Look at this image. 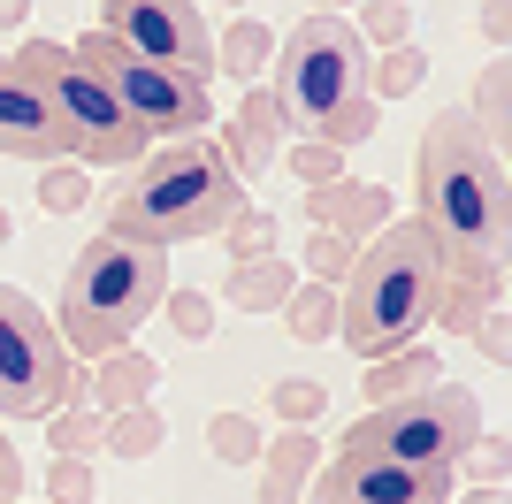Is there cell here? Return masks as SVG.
I'll return each mask as SVG.
<instances>
[{"label": "cell", "mask_w": 512, "mask_h": 504, "mask_svg": "<svg viewBox=\"0 0 512 504\" xmlns=\"http://www.w3.org/2000/svg\"><path fill=\"white\" fill-rule=\"evenodd\" d=\"M352 252H360V245H344V237L314 230V245H306V283H329V291H337L344 275H352Z\"/></svg>", "instance_id": "30"}, {"label": "cell", "mask_w": 512, "mask_h": 504, "mask_svg": "<svg viewBox=\"0 0 512 504\" xmlns=\"http://www.w3.org/2000/svg\"><path fill=\"white\" fill-rule=\"evenodd\" d=\"M306 214H314V230L344 237V245H360V237H375V230L390 222V191L337 176V184H314V191H306Z\"/></svg>", "instance_id": "13"}, {"label": "cell", "mask_w": 512, "mask_h": 504, "mask_svg": "<svg viewBox=\"0 0 512 504\" xmlns=\"http://www.w3.org/2000/svg\"><path fill=\"white\" fill-rule=\"evenodd\" d=\"M321 405H329V390H321V382H306V375H291V382H276V390H268V413H276L283 428H314Z\"/></svg>", "instance_id": "28"}, {"label": "cell", "mask_w": 512, "mask_h": 504, "mask_svg": "<svg viewBox=\"0 0 512 504\" xmlns=\"http://www.w3.org/2000/svg\"><path fill=\"white\" fill-rule=\"evenodd\" d=\"M161 436H169V420L153 413V405H130V413H107V443H100V451H115V459H146V451H161Z\"/></svg>", "instance_id": "23"}, {"label": "cell", "mask_w": 512, "mask_h": 504, "mask_svg": "<svg viewBox=\"0 0 512 504\" xmlns=\"http://www.w3.org/2000/svg\"><path fill=\"white\" fill-rule=\"evenodd\" d=\"M444 275H451V252L413 214H390L352 252V275L337 283V336L360 359H390L421 344V329H436V306H444Z\"/></svg>", "instance_id": "2"}, {"label": "cell", "mask_w": 512, "mask_h": 504, "mask_svg": "<svg viewBox=\"0 0 512 504\" xmlns=\"http://www.w3.org/2000/svg\"><path fill=\"white\" fill-rule=\"evenodd\" d=\"M153 382H161V359L123 344V352H107L100 367H85V398L100 413H130V405H153Z\"/></svg>", "instance_id": "15"}, {"label": "cell", "mask_w": 512, "mask_h": 504, "mask_svg": "<svg viewBox=\"0 0 512 504\" xmlns=\"http://www.w3.org/2000/svg\"><path fill=\"white\" fill-rule=\"evenodd\" d=\"M260 504H299L306 482H314V466H321V436L314 428H283V436L260 443Z\"/></svg>", "instance_id": "16"}, {"label": "cell", "mask_w": 512, "mask_h": 504, "mask_svg": "<svg viewBox=\"0 0 512 504\" xmlns=\"http://www.w3.org/2000/svg\"><path fill=\"white\" fill-rule=\"evenodd\" d=\"M306 8H321V16H337V8H360V0H306Z\"/></svg>", "instance_id": "40"}, {"label": "cell", "mask_w": 512, "mask_h": 504, "mask_svg": "<svg viewBox=\"0 0 512 504\" xmlns=\"http://www.w3.org/2000/svg\"><path fill=\"white\" fill-rule=\"evenodd\" d=\"M413 222H421L451 260H467V268H490L505 275L512 260V176L490 146H482V130L444 107V115H428L421 130V153H413Z\"/></svg>", "instance_id": "1"}, {"label": "cell", "mask_w": 512, "mask_h": 504, "mask_svg": "<svg viewBox=\"0 0 512 504\" xmlns=\"http://www.w3.org/2000/svg\"><path fill=\"white\" fill-rule=\"evenodd\" d=\"M283 161H291V176H299L306 191H314V184H337V176H344V153H337V146H321V138H299Z\"/></svg>", "instance_id": "32"}, {"label": "cell", "mask_w": 512, "mask_h": 504, "mask_svg": "<svg viewBox=\"0 0 512 504\" xmlns=\"http://www.w3.org/2000/svg\"><path fill=\"white\" fill-rule=\"evenodd\" d=\"M482 39H512V0H482Z\"/></svg>", "instance_id": "36"}, {"label": "cell", "mask_w": 512, "mask_h": 504, "mask_svg": "<svg viewBox=\"0 0 512 504\" xmlns=\"http://www.w3.org/2000/svg\"><path fill=\"white\" fill-rule=\"evenodd\" d=\"M46 497H54V504H92V497H100L92 459H62V451H54V466H46Z\"/></svg>", "instance_id": "31"}, {"label": "cell", "mask_w": 512, "mask_h": 504, "mask_svg": "<svg viewBox=\"0 0 512 504\" xmlns=\"http://www.w3.org/2000/svg\"><path fill=\"white\" fill-rule=\"evenodd\" d=\"M459 466H474V489H505V474H512V443H505V436H474Z\"/></svg>", "instance_id": "34"}, {"label": "cell", "mask_w": 512, "mask_h": 504, "mask_svg": "<svg viewBox=\"0 0 512 504\" xmlns=\"http://www.w3.org/2000/svg\"><path fill=\"white\" fill-rule=\"evenodd\" d=\"M268 100H276L283 130L321 138L352 100H367V46H360V31H352L344 16L306 8V16L283 31V46H276V84H268Z\"/></svg>", "instance_id": "5"}, {"label": "cell", "mask_w": 512, "mask_h": 504, "mask_svg": "<svg viewBox=\"0 0 512 504\" xmlns=\"http://www.w3.org/2000/svg\"><path fill=\"white\" fill-rule=\"evenodd\" d=\"M46 436H54L62 459H85V451L107 443V413H92V405H62V413H46Z\"/></svg>", "instance_id": "24"}, {"label": "cell", "mask_w": 512, "mask_h": 504, "mask_svg": "<svg viewBox=\"0 0 512 504\" xmlns=\"http://www.w3.org/2000/svg\"><path fill=\"white\" fill-rule=\"evenodd\" d=\"M360 46H375V54H390V46H406L413 39V8L406 0H360Z\"/></svg>", "instance_id": "25"}, {"label": "cell", "mask_w": 512, "mask_h": 504, "mask_svg": "<svg viewBox=\"0 0 512 504\" xmlns=\"http://www.w3.org/2000/svg\"><path fill=\"white\" fill-rule=\"evenodd\" d=\"M474 130H482V146H512V62L497 54L482 77H474V115H467Z\"/></svg>", "instance_id": "19"}, {"label": "cell", "mask_w": 512, "mask_h": 504, "mask_svg": "<svg viewBox=\"0 0 512 504\" xmlns=\"http://www.w3.org/2000/svg\"><path fill=\"white\" fill-rule=\"evenodd\" d=\"M276 146H283V115H276V100H268V84H253L245 107H237V123H222V161H230V176L245 184V176H268V168H276Z\"/></svg>", "instance_id": "14"}, {"label": "cell", "mask_w": 512, "mask_h": 504, "mask_svg": "<svg viewBox=\"0 0 512 504\" xmlns=\"http://www.w3.org/2000/svg\"><path fill=\"white\" fill-rule=\"evenodd\" d=\"M0 153H8V161H69L46 100L31 92V77H23L8 54H0Z\"/></svg>", "instance_id": "12"}, {"label": "cell", "mask_w": 512, "mask_h": 504, "mask_svg": "<svg viewBox=\"0 0 512 504\" xmlns=\"http://www.w3.org/2000/svg\"><path fill=\"white\" fill-rule=\"evenodd\" d=\"M161 314L176 321L184 344H207V336H214V298H199V291H169V298H161Z\"/></svg>", "instance_id": "33"}, {"label": "cell", "mask_w": 512, "mask_h": 504, "mask_svg": "<svg viewBox=\"0 0 512 504\" xmlns=\"http://www.w3.org/2000/svg\"><path fill=\"white\" fill-rule=\"evenodd\" d=\"M444 382V359L428 352V344H406V352H390V359H367V405H398L413 398V390H436Z\"/></svg>", "instance_id": "17"}, {"label": "cell", "mask_w": 512, "mask_h": 504, "mask_svg": "<svg viewBox=\"0 0 512 504\" xmlns=\"http://www.w3.org/2000/svg\"><path fill=\"white\" fill-rule=\"evenodd\" d=\"M207 451L222 466H253L260 459V420L253 413H214L207 420Z\"/></svg>", "instance_id": "26"}, {"label": "cell", "mask_w": 512, "mask_h": 504, "mask_svg": "<svg viewBox=\"0 0 512 504\" xmlns=\"http://www.w3.org/2000/svg\"><path fill=\"white\" fill-rule=\"evenodd\" d=\"M8 62H16L23 77H31V92L46 100V115H54V130H62V146H69L77 168H92V161H100V168L146 161L153 138L115 107V92H107L62 39H23V54H8Z\"/></svg>", "instance_id": "6"}, {"label": "cell", "mask_w": 512, "mask_h": 504, "mask_svg": "<svg viewBox=\"0 0 512 504\" xmlns=\"http://www.w3.org/2000/svg\"><path fill=\"white\" fill-rule=\"evenodd\" d=\"M451 474L459 466H413V459H390V451L337 443L314 466L306 504H451Z\"/></svg>", "instance_id": "10"}, {"label": "cell", "mask_w": 512, "mask_h": 504, "mask_svg": "<svg viewBox=\"0 0 512 504\" xmlns=\"http://www.w3.org/2000/svg\"><path fill=\"white\" fill-rule=\"evenodd\" d=\"M62 405H85V367L62 352L54 314L0 283V420H46Z\"/></svg>", "instance_id": "8"}, {"label": "cell", "mask_w": 512, "mask_h": 504, "mask_svg": "<svg viewBox=\"0 0 512 504\" xmlns=\"http://www.w3.org/2000/svg\"><path fill=\"white\" fill-rule=\"evenodd\" d=\"M291 291H299V275L283 268L276 252H268V260H237L230 283H222V298L245 306V314H283V298H291Z\"/></svg>", "instance_id": "18"}, {"label": "cell", "mask_w": 512, "mask_h": 504, "mask_svg": "<svg viewBox=\"0 0 512 504\" xmlns=\"http://www.w3.org/2000/svg\"><path fill=\"white\" fill-rule=\"evenodd\" d=\"M0 245H8V207H0Z\"/></svg>", "instance_id": "41"}, {"label": "cell", "mask_w": 512, "mask_h": 504, "mask_svg": "<svg viewBox=\"0 0 512 504\" xmlns=\"http://www.w3.org/2000/svg\"><path fill=\"white\" fill-rule=\"evenodd\" d=\"M0 504H23V497H0Z\"/></svg>", "instance_id": "42"}, {"label": "cell", "mask_w": 512, "mask_h": 504, "mask_svg": "<svg viewBox=\"0 0 512 504\" xmlns=\"http://www.w3.org/2000/svg\"><path fill=\"white\" fill-rule=\"evenodd\" d=\"M421 77H428V54L413 39L367 62V92H375V100H406V92H421Z\"/></svg>", "instance_id": "21"}, {"label": "cell", "mask_w": 512, "mask_h": 504, "mask_svg": "<svg viewBox=\"0 0 512 504\" xmlns=\"http://www.w3.org/2000/svg\"><path fill=\"white\" fill-rule=\"evenodd\" d=\"M214 69H230L237 84H260V69H268V23H230L222 31V46H214Z\"/></svg>", "instance_id": "22"}, {"label": "cell", "mask_w": 512, "mask_h": 504, "mask_svg": "<svg viewBox=\"0 0 512 504\" xmlns=\"http://www.w3.org/2000/svg\"><path fill=\"white\" fill-rule=\"evenodd\" d=\"M230 8H245V0H230Z\"/></svg>", "instance_id": "43"}, {"label": "cell", "mask_w": 512, "mask_h": 504, "mask_svg": "<svg viewBox=\"0 0 512 504\" xmlns=\"http://www.w3.org/2000/svg\"><path fill=\"white\" fill-rule=\"evenodd\" d=\"M474 436H482V405L467 382H436V390H413L398 405H367V420L344 428L352 451H390L413 466H459Z\"/></svg>", "instance_id": "9"}, {"label": "cell", "mask_w": 512, "mask_h": 504, "mask_svg": "<svg viewBox=\"0 0 512 504\" xmlns=\"http://www.w3.org/2000/svg\"><path fill=\"white\" fill-rule=\"evenodd\" d=\"M222 245H230V260H268V252H276V214L268 207H237V222L222 230Z\"/></svg>", "instance_id": "29"}, {"label": "cell", "mask_w": 512, "mask_h": 504, "mask_svg": "<svg viewBox=\"0 0 512 504\" xmlns=\"http://www.w3.org/2000/svg\"><path fill=\"white\" fill-rule=\"evenodd\" d=\"M451 504H512L505 489H451Z\"/></svg>", "instance_id": "39"}, {"label": "cell", "mask_w": 512, "mask_h": 504, "mask_svg": "<svg viewBox=\"0 0 512 504\" xmlns=\"http://www.w3.org/2000/svg\"><path fill=\"white\" fill-rule=\"evenodd\" d=\"M467 336L482 344V359H490V367H512V314H505V306H490Z\"/></svg>", "instance_id": "35"}, {"label": "cell", "mask_w": 512, "mask_h": 504, "mask_svg": "<svg viewBox=\"0 0 512 504\" xmlns=\"http://www.w3.org/2000/svg\"><path fill=\"white\" fill-rule=\"evenodd\" d=\"M77 62L92 69V77L115 92V107H123L130 123L146 130L153 146H169V138H207L214 130V100H207V84L184 77V69H161L146 62V54H130V46H115L107 31H85V39L69 46Z\"/></svg>", "instance_id": "7"}, {"label": "cell", "mask_w": 512, "mask_h": 504, "mask_svg": "<svg viewBox=\"0 0 512 504\" xmlns=\"http://www.w3.org/2000/svg\"><path fill=\"white\" fill-rule=\"evenodd\" d=\"M39 207H46V214H85V207H92L85 168H77V161H46V176H39Z\"/></svg>", "instance_id": "27"}, {"label": "cell", "mask_w": 512, "mask_h": 504, "mask_svg": "<svg viewBox=\"0 0 512 504\" xmlns=\"http://www.w3.org/2000/svg\"><path fill=\"white\" fill-rule=\"evenodd\" d=\"M100 31L130 54H146L161 69H184V77L207 84L214 69V39L199 23V0H100Z\"/></svg>", "instance_id": "11"}, {"label": "cell", "mask_w": 512, "mask_h": 504, "mask_svg": "<svg viewBox=\"0 0 512 504\" xmlns=\"http://www.w3.org/2000/svg\"><path fill=\"white\" fill-rule=\"evenodd\" d=\"M31 23V0H0V31H23Z\"/></svg>", "instance_id": "38"}, {"label": "cell", "mask_w": 512, "mask_h": 504, "mask_svg": "<svg viewBox=\"0 0 512 504\" xmlns=\"http://www.w3.org/2000/svg\"><path fill=\"white\" fill-rule=\"evenodd\" d=\"M237 207H253V199L230 176L222 146L169 138L146 161H130V176L107 191V230L169 252V245H192V237H222L237 222Z\"/></svg>", "instance_id": "3"}, {"label": "cell", "mask_w": 512, "mask_h": 504, "mask_svg": "<svg viewBox=\"0 0 512 504\" xmlns=\"http://www.w3.org/2000/svg\"><path fill=\"white\" fill-rule=\"evenodd\" d=\"M169 252L138 245V237L100 230L62 275V306H54V336L77 367H100L107 352H123L169 298Z\"/></svg>", "instance_id": "4"}, {"label": "cell", "mask_w": 512, "mask_h": 504, "mask_svg": "<svg viewBox=\"0 0 512 504\" xmlns=\"http://www.w3.org/2000/svg\"><path fill=\"white\" fill-rule=\"evenodd\" d=\"M0 497H23V459L8 451V436H0Z\"/></svg>", "instance_id": "37"}, {"label": "cell", "mask_w": 512, "mask_h": 504, "mask_svg": "<svg viewBox=\"0 0 512 504\" xmlns=\"http://www.w3.org/2000/svg\"><path fill=\"white\" fill-rule=\"evenodd\" d=\"M283 321H291L299 344H329L337 336V291L329 283H299V291L283 298Z\"/></svg>", "instance_id": "20"}]
</instances>
